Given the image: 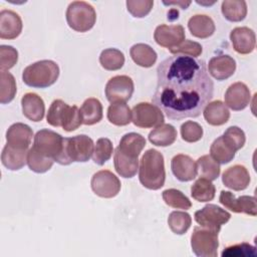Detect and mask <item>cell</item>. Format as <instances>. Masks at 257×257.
<instances>
[{
  "label": "cell",
  "mask_w": 257,
  "mask_h": 257,
  "mask_svg": "<svg viewBox=\"0 0 257 257\" xmlns=\"http://www.w3.org/2000/svg\"><path fill=\"white\" fill-rule=\"evenodd\" d=\"M33 137L32 128L22 122H16L9 126L6 132L7 145L16 148L28 150Z\"/></svg>",
  "instance_id": "ffe728a7"
},
{
  "label": "cell",
  "mask_w": 257,
  "mask_h": 257,
  "mask_svg": "<svg viewBox=\"0 0 257 257\" xmlns=\"http://www.w3.org/2000/svg\"><path fill=\"white\" fill-rule=\"evenodd\" d=\"M191 247L198 257H216L218 255V233L212 230L195 227L191 236Z\"/></svg>",
  "instance_id": "8992f818"
},
{
  "label": "cell",
  "mask_w": 257,
  "mask_h": 257,
  "mask_svg": "<svg viewBox=\"0 0 257 257\" xmlns=\"http://www.w3.org/2000/svg\"><path fill=\"white\" fill-rule=\"evenodd\" d=\"M222 182L225 187L234 191H243L250 184L248 170L242 165H234L224 171Z\"/></svg>",
  "instance_id": "ac0fdd59"
},
{
  "label": "cell",
  "mask_w": 257,
  "mask_h": 257,
  "mask_svg": "<svg viewBox=\"0 0 257 257\" xmlns=\"http://www.w3.org/2000/svg\"><path fill=\"white\" fill-rule=\"evenodd\" d=\"M197 169L200 177L208 179L210 181L217 180L220 175V164L217 163L210 155H204L200 157L197 162Z\"/></svg>",
  "instance_id": "e575fe53"
},
{
  "label": "cell",
  "mask_w": 257,
  "mask_h": 257,
  "mask_svg": "<svg viewBox=\"0 0 257 257\" xmlns=\"http://www.w3.org/2000/svg\"><path fill=\"white\" fill-rule=\"evenodd\" d=\"M222 257H255L256 248L249 243H241L226 247L222 253Z\"/></svg>",
  "instance_id": "ee69618b"
},
{
  "label": "cell",
  "mask_w": 257,
  "mask_h": 257,
  "mask_svg": "<svg viewBox=\"0 0 257 257\" xmlns=\"http://www.w3.org/2000/svg\"><path fill=\"white\" fill-rule=\"evenodd\" d=\"M63 139L61 135L48 128L40 130L34 136L32 148L39 154L56 161L62 152Z\"/></svg>",
  "instance_id": "52a82bcc"
},
{
  "label": "cell",
  "mask_w": 257,
  "mask_h": 257,
  "mask_svg": "<svg viewBox=\"0 0 257 257\" xmlns=\"http://www.w3.org/2000/svg\"><path fill=\"white\" fill-rule=\"evenodd\" d=\"M216 188L214 184L205 178L200 177L191 187V196L198 202H209L215 197Z\"/></svg>",
  "instance_id": "1f68e13d"
},
{
  "label": "cell",
  "mask_w": 257,
  "mask_h": 257,
  "mask_svg": "<svg viewBox=\"0 0 257 257\" xmlns=\"http://www.w3.org/2000/svg\"><path fill=\"white\" fill-rule=\"evenodd\" d=\"M188 28L193 36L201 39L212 36L216 29L213 19L205 14L192 16L188 21Z\"/></svg>",
  "instance_id": "7402d4cb"
},
{
  "label": "cell",
  "mask_w": 257,
  "mask_h": 257,
  "mask_svg": "<svg viewBox=\"0 0 257 257\" xmlns=\"http://www.w3.org/2000/svg\"><path fill=\"white\" fill-rule=\"evenodd\" d=\"M145 147L146 140L142 135L137 133H128L122 136L117 149L130 156L139 157Z\"/></svg>",
  "instance_id": "f546056e"
},
{
  "label": "cell",
  "mask_w": 257,
  "mask_h": 257,
  "mask_svg": "<svg viewBox=\"0 0 257 257\" xmlns=\"http://www.w3.org/2000/svg\"><path fill=\"white\" fill-rule=\"evenodd\" d=\"M154 39L160 46L170 50L185 40V29L180 24H161L155 29Z\"/></svg>",
  "instance_id": "4fadbf2b"
},
{
  "label": "cell",
  "mask_w": 257,
  "mask_h": 257,
  "mask_svg": "<svg viewBox=\"0 0 257 257\" xmlns=\"http://www.w3.org/2000/svg\"><path fill=\"white\" fill-rule=\"evenodd\" d=\"M208 72L217 80H225L231 77L236 70L235 59L227 54L212 57L208 63Z\"/></svg>",
  "instance_id": "e0dca14e"
},
{
  "label": "cell",
  "mask_w": 257,
  "mask_h": 257,
  "mask_svg": "<svg viewBox=\"0 0 257 257\" xmlns=\"http://www.w3.org/2000/svg\"><path fill=\"white\" fill-rule=\"evenodd\" d=\"M163 111L155 104L150 102H140L133 107L132 121L142 128H150L164 123Z\"/></svg>",
  "instance_id": "9c48e42d"
},
{
  "label": "cell",
  "mask_w": 257,
  "mask_h": 257,
  "mask_svg": "<svg viewBox=\"0 0 257 257\" xmlns=\"http://www.w3.org/2000/svg\"><path fill=\"white\" fill-rule=\"evenodd\" d=\"M141 184L149 190H159L165 185L166 171L164 156L155 149H150L143 155L139 170Z\"/></svg>",
  "instance_id": "7a4b0ae2"
},
{
  "label": "cell",
  "mask_w": 257,
  "mask_h": 257,
  "mask_svg": "<svg viewBox=\"0 0 257 257\" xmlns=\"http://www.w3.org/2000/svg\"><path fill=\"white\" fill-rule=\"evenodd\" d=\"M135 85L133 79L127 75H115L106 82L104 93L110 102H125L131 99Z\"/></svg>",
  "instance_id": "8fae6325"
},
{
  "label": "cell",
  "mask_w": 257,
  "mask_h": 257,
  "mask_svg": "<svg viewBox=\"0 0 257 257\" xmlns=\"http://www.w3.org/2000/svg\"><path fill=\"white\" fill-rule=\"evenodd\" d=\"M93 150V141L86 135L64 138L62 152L55 162L62 166H68L73 162L85 163L92 156Z\"/></svg>",
  "instance_id": "277c9868"
},
{
  "label": "cell",
  "mask_w": 257,
  "mask_h": 257,
  "mask_svg": "<svg viewBox=\"0 0 257 257\" xmlns=\"http://www.w3.org/2000/svg\"><path fill=\"white\" fill-rule=\"evenodd\" d=\"M99 63L106 70H118L124 64V55L116 48H106L99 55Z\"/></svg>",
  "instance_id": "836d02e7"
},
{
  "label": "cell",
  "mask_w": 257,
  "mask_h": 257,
  "mask_svg": "<svg viewBox=\"0 0 257 257\" xmlns=\"http://www.w3.org/2000/svg\"><path fill=\"white\" fill-rule=\"evenodd\" d=\"M222 137H223V140L225 141V143L231 149H233L235 152L242 149L246 142L245 133L240 127H238L236 125L228 127L224 132Z\"/></svg>",
  "instance_id": "b9f144b4"
},
{
  "label": "cell",
  "mask_w": 257,
  "mask_h": 257,
  "mask_svg": "<svg viewBox=\"0 0 257 257\" xmlns=\"http://www.w3.org/2000/svg\"><path fill=\"white\" fill-rule=\"evenodd\" d=\"M68 26L76 32H86L90 30L96 21L94 8L84 1L71 2L65 13Z\"/></svg>",
  "instance_id": "5b68a950"
},
{
  "label": "cell",
  "mask_w": 257,
  "mask_h": 257,
  "mask_svg": "<svg viewBox=\"0 0 257 257\" xmlns=\"http://www.w3.org/2000/svg\"><path fill=\"white\" fill-rule=\"evenodd\" d=\"M177 130L170 123H162L149 134V141L158 147H168L175 143Z\"/></svg>",
  "instance_id": "83f0119b"
},
{
  "label": "cell",
  "mask_w": 257,
  "mask_h": 257,
  "mask_svg": "<svg viewBox=\"0 0 257 257\" xmlns=\"http://www.w3.org/2000/svg\"><path fill=\"white\" fill-rule=\"evenodd\" d=\"M22 20L18 13L4 9L0 12V38L15 39L22 31Z\"/></svg>",
  "instance_id": "d6986e66"
},
{
  "label": "cell",
  "mask_w": 257,
  "mask_h": 257,
  "mask_svg": "<svg viewBox=\"0 0 257 257\" xmlns=\"http://www.w3.org/2000/svg\"><path fill=\"white\" fill-rule=\"evenodd\" d=\"M91 190L95 195L101 198H113L120 191V181L108 170L96 172L90 181Z\"/></svg>",
  "instance_id": "30bf717a"
},
{
  "label": "cell",
  "mask_w": 257,
  "mask_h": 257,
  "mask_svg": "<svg viewBox=\"0 0 257 257\" xmlns=\"http://www.w3.org/2000/svg\"><path fill=\"white\" fill-rule=\"evenodd\" d=\"M192 224L190 214L182 211H174L168 217V225L173 233L177 235L185 234Z\"/></svg>",
  "instance_id": "8d00e7d4"
},
{
  "label": "cell",
  "mask_w": 257,
  "mask_h": 257,
  "mask_svg": "<svg viewBox=\"0 0 257 257\" xmlns=\"http://www.w3.org/2000/svg\"><path fill=\"white\" fill-rule=\"evenodd\" d=\"M112 152L113 147L110 140L106 138H100L96 141V144L94 145L92 161L96 165L102 166L110 159V157L112 156Z\"/></svg>",
  "instance_id": "ab89813d"
},
{
  "label": "cell",
  "mask_w": 257,
  "mask_h": 257,
  "mask_svg": "<svg viewBox=\"0 0 257 257\" xmlns=\"http://www.w3.org/2000/svg\"><path fill=\"white\" fill-rule=\"evenodd\" d=\"M165 203L175 209L189 210L192 207V203L189 198L177 189H167L162 194Z\"/></svg>",
  "instance_id": "f35d334b"
},
{
  "label": "cell",
  "mask_w": 257,
  "mask_h": 257,
  "mask_svg": "<svg viewBox=\"0 0 257 257\" xmlns=\"http://www.w3.org/2000/svg\"><path fill=\"white\" fill-rule=\"evenodd\" d=\"M126 9L127 11L137 18H143L147 16L153 6L154 1L152 0H128L126 1Z\"/></svg>",
  "instance_id": "7dc6e473"
},
{
  "label": "cell",
  "mask_w": 257,
  "mask_h": 257,
  "mask_svg": "<svg viewBox=\"0 0 257 257\" xmlns=\"http://www.w3.org/2000/svg\"><path fill=\"white\" fill-rule=\"evenodd\" d=\"M59 76V66L48 59L36 61L26 66L22 72L23 82L35 88H46L56 82Z\"/></svg>",
  "instance_id": "3957f363"
},
{
  "label": "cell",
  "mask_w": 257,
  "mask_h": 257,
  "mask_svg": "<svg viewBox=\"0 0 257 257\" xmlns=\"http://www.w3.org/2000/svg\"><path fill=\"white\" fill-rule=\"evenodd\" d=\"M80 124H82V119L79 108L76 105H69L65 111L61 127L65 132H72L77 130L80 126Z\"/></svg>",
  "instance_id": "f6af8a7d"
},
{
  "label": "cell",
  "mask_w": 257,
  "mask_h": 257,
  "mask_svg": "<svg viewBox=\"0 0 257 257\" xmlns=\"http://www.w3.org/2000/svg\"><path fill=\"white\" fill-rule=\"evenodd\" d=\"M224 98L226 106L238 111L247 107L251 100V92L245 83L238 81L227 88Z\"/></svg>",
  "instance_id": "5bb4252c"
},
{
  "label": "cell",
  "mask_w": 257,
  "mask_h": 257,
  "mask_svg": "<svg viewBox=\"0 0 257 257\" xmlns=\"http://www.w3.org/2000/svg\"><path fill=\"white\" fill-rule=\"evenodd\" d=\"M0 102L6 104L11 102L16 94V81L14 76L6 71L1 70L0 72Z\"/></svg>",
  "instance_id": "d590c367"
},
{
  "label": "cell",
  "mask_w": 257,
  "mask_h": 257,
  "mask_svg": "<svg viewBox=\"0 0 257 257\" xmlns=\"http://www.w3.org/2000/svg\"><path fill=\"white\" fill-rule=\"evenodd\" d=\"M230 40L233 48L239 54H249L255 49V32L246 26L236 27L230 32Z\"/></svg>",
  "instance_id": "9a60e30c"
},
{
  "label": "cell",
  "mask_w": 257,
  "mask_h": 257,
  "mask_svg": "<svg viewBox=\"0 0 257 257\" xmlns=\"http://www.w3.org/2000/svg\"><path fill=\"white\" fill-rule=\"evenodd\" d=\"M68 106L69 105L61 99L53 100L48 108L46 121L52 126H55V127L61 126L65 111L68 108Z\"/></svg>",
  "instance_id": "60d3db41"
},
{
  "label": "cell",
  "mask_w": 257,
  "mask_h": 257,
  "mask_svg": "<svg viewBox=\"0 0 257 257\" xmlns=\"http://www.w3.org/2000/svg\"><path fill=\"white\" fill-rule=\"evenodd\" d=\"M170 52L174 55H186L191 57H198L203 52V47L200 43L193 40H184L178 46L170 49Z\"/></svg>",
  "instance_id": "7bdbcfd3"
},
{
  "label": "cell",
  "mask_w": 257,
  "mask_h": 257,
  "mask_svg": "<svg viewBox=\"0 0 257 257\" xmlns=\"http://www.w3.org/2000/svg\"><path fill=\"white\" fill-rule=\"evenodd\" d=\"M23 115L31 121H40L44 117L45 104L43 99L34 92H27L21 98Z\"/></svg>",
  "instance_id": "44dd1931"
},
{
  "label": "cell",
  "mask_w": 257,
  "mask_h": 257,
  "mask_svg": "<svg viewBox=\"0 0 257 257\" xmlns=\"http://www.w3.org/2000/svg\"><path fill=\"white\" fill-rule=\"evenodd\" d=\"M205 120L211 125L225 124L230 118V111L226 104L221 100H214L209 102L203 109Z\"/></svg>",
  "instance_id": "d4e9b609"
},
{
  "label": "cell",
  "mask_w": 257,
  "mask_h": 257,
  "mask_svg": "<svg viewBox=\"0 0 257 257\" xmlns=\"http://www.w3.org/2000/svg\"><path fill=\"white\" fill-rule=\"evenodd\" d=\"M181 137L187 143H196L203 137V127L196 121L188 120L181 125Z\"/></svg>",
  "instance_id": "bcb514c9"
},
{
  "label": "cell",
  "mask_w": 257,
  "mask_h": 257,
  "mask_svg": "<svg viewBox=\"0 0 257 257\" xmlns=\"http://www.w3.org/2000/svg\"><path fill=\"white\" fill-rule=\"evenodd\" d=\"M130 55L134 62L139 66L152 67L158 58L157 52L146 43H137L130 49Z\"/></svg>",
  "instance_id": "484cf974"
},
{
  "label": "cell",
  "mask_w": 257,
  "mask_h": 257,
  "mask_svg": "<svg viewBox=\"0 0 257 257\" xmlns=\"http://www.w3.org/2000/svg\"><path fill=\"white\" fill-rule=\"evenodd\" d=\"M165 5H179L182 9H187L191 4V1H172V2H165Z\"/></svg>",
  "instance_id": "681fc988"
},
{
  "label": "cell",
  "mask_w": 257,
  "mask_h": 257,
  "mask_svg": "<svg viewBox=\"0 0 257 257\" xmlns=\"http://www.w3.org/2000/svg\"><path fill=\"white\" fill-rule=\"evenodd\" d=\"M194 217L201 227L219 233L222 225L230 220L231 214L217 205L208 204L201 210L196 211Z\"/></svg>",
  "instance_id": "ba28073f"
},
{
  "label": "cell",
  "mask_w": 257,
  "mask_h": 257,
  "mask_svg": "<svg viewBox=\"0 0 257 257\" xmlns=\"http://www.w3.org/2000/svg\"><path fill=\"white\" fill-rule=\"evenodd\" d=\"M171 169L174 176L181 182H189L197 177L196 162L188 155H176L171 161Z\"/></svg>",
  "instance_id": "2e32d148"
},
{
  "label": "cell",
  "mask_w": 257,
  "mask_h": 257,
  "mask_svg": "<svg viewBox=\"0 0 257 257\" xmlns=\"http://www.w3.org/2000/svg\"><path fill=\"white\" fill-rule=\"evenodd\" d=\"M107 119L117 126L126 125L132 121V110L125 102H113L107 108Z\"/></svg>",
  "instance_id": "4dcf8cb0"
},
{
  "label": "cell",
  "mask_w": 257,
  "mask_h": 257,
  "mask_svg": "<svg viewBox=\"0 0 257 257\" xmlns=\"http://www.w3.org/2000/svg\"><path fill=\"white\" fill-rule=\"evenodd\" d=\"M236 152L231 149L220 136L211 145L210 156L219 164H228L235 158Z\"/></svg>",
  "instance_id": "d6a6232c"
},
{
  "label": "cell",
  "mask_w": 257,
  "mask_h": 257,
  "mask_svg": "<svg viewBox=\"0 0 257 257\" xmlns=\"http://www.w3.org/2000/svg\"><path fill=\"white\" fill-rule=\"evenodd\" d=\"M221 11L228 21L240 22L247 15V3L243 0H225L222 2Z\"/></svg>",
  "instance_id": "f1b7e54d"
},
{
  "label": "cell",
  "mask_w": 257,
  "mask_h": 257,
  "mask_svg": "<svg viewBox=\"0 0 257 257\" xmlns=\"http://www.w3.org/2000/svg\"><path fill=\"white\" fill-rule=\"evenodd\" d=\"M28 150L16 149L9 145H5L1 154L2 165L10 171H18L27 163Z\"/></svg>",
  "instance_id": "603a6c76"
},
{
  "label": "cell",
  "mask_w": 257,
  "mask_h": 257,
  "mask_svg": "<svg viewBox=\"0 0 257 257\" xmlns=\"http://www.w3.org/2000/svg\"><path fill=\"white\" fill-rule=\"evenodd\" d=\"M114 169L122 178H133L139 169V157H133L122 153L119 149H115L113 157Z\"/></svg>",
  "instance_id": "cb8c5ba5"
},
{
  "label": "cell",
  "mask_w": 257,
  "mask_h": 257,
  "mask_svg": "<svg viewBox=\"0 0 257 257\" xmlns=\"http://www.w3.org/2000/svg\"><path fill=\"white\" fill-rule=\"evenodd\" d=\"M214 82L203 59L173 55L157 67L152 101L170 119L198 117L212 99Z\"/></svg>",
  "instance_id": "6da1fadb"
},
{
  "label": "cell",
  "mask_w": 257,
  "mask_h": 257,
  "mask_svg": "<svg viewBox=\"0 0 257 257\" xmlns=\"http://www.w3.org/2000/svg\"><path fill=\"white\" fill-rule=\"evenodd\" d=\"M54 160L48 157H45L31 148L27 156V165L29 169L35 173L42 174L51 169L53 166Z\"/></svg>",
  "instance_id": "74e56055"
},
{
  "label": "cell",
  "mask_w": 257,
  "mask_h": 257,
  "mask_svg": "<svg viewBox=\"0 0 257 257\" xmlns=\"http://www.w3.org/2000/svg\"><path fill=\"white\" fill-rule=\"evenodd\" d=\"M18 61V51L10 45L0 46V67L1 70L12 68Z\"/></svg>",
  "instance_id": "c3c4849f"
},
{
  "label": "cell",
  "mask_w": 257,
  "mask_h": 257,
  "mask_svg": "<svg viewBox=\"0 0 257 257\" xmlns=\"http://www.w3.org/2000/svg\"><path fill=\"white\" fill-rule=\"evenodd\" d=\"M219 202L234 213H245L253 217L257 215L256 199L253 196H241L236 198L235 195L229 191H221Z\"/></svg>",
  "instance_id": "7c38bea8"
},
{
  "label": "cell",
  "mask_w": 257,
  "mask_h": 257,
  "mask_svg": "<svg viewBox=\"0 0 257 257\" xmlns=\"http://www.w3.org/2000/svg\"><path fill=\"white\" fill-rule=\"evenodd\" d=\"M82 123L85 125H92L99 122L102 118V104L94 97L85 99L79 108Z\"/></svg>",
  "instance_id": "4316f807"
}]
</instances>
